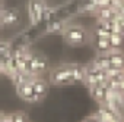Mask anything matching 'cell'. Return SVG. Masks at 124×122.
Instances as JSON below:
<instances>
[{"label": "cell", "mask_w": 124, "mask_h": 122, "mask_svg": "<svg viewBox=\"0 0 124 122\" xmlns=\"http://www.w3.org/2000/svg\"><path fill=\"white\" fill-rule=\"evenodd\" d=\"M85 80V65L79 63H64L55 66L50 72V81L54 85H70L79 84Z\"/></svg>", "instance_id": "cell-1"}, {"label": "cell", "mask_w": 124, "mask_h": 122, "mask_svg": "<svg viewBox=\"0 0 124 122\" xmlns=\"http://www.w3.org/2000/svg\"><path fill=\"white\" fill-rule=\"evenodd\" d=\"M67 25L64 24V21H61V19H55V21H51L47 27V32H51V34H63L64 28Z\"/></svg>", "instance_id": "cell-15"}, {"label": "cell", "mask_w": 124, "mask_h": 122, "mask_svg": "<svg viewBox=\"0 0 124 122\" xmlns=\"http://www.w3.org/2000/svg\"><path fill=\"white\" fill-rule=\"evenodd\" d=\"M31 85L35 91V94H38L41 99L45 97V94L48 93V82L45 80H42L41 77H35L32 81H31Z\"/></svg>", "instance_id": "cell-8"}, {"label": "cell", "mask_w": 124, "mask_h": 122, "mask_svg": "<svg viewBox=\"0 0 124 122\" xmlns=\"http://www.w3.org/2000/svg\"><path fill=\"white\" fill-rule=\"evenodd\" d=\"M44 0H29L28 3V15L32 25H37L42 21V10H44Z\"/></svg>", "instance_id": "cell-3"}, {"label": "cell", "mask_w": 124, "mask_h": 122, "mask_svg": "<svg viewBox=\"0 0 124 122\" xmlns=\"http://www.w3.org/2000/svg\"><path fill=\"white\" fill-rule=\"evenodd\" d=\"M118 90L121 91V93H124V78L120 81V85H118Z\"/></svg>", "instance_id": "cell-22"}, {"label": "cell", "mask_w": 124, "mask_h": 122, "mask_svg": "<svg viewBox=\"0 0 124 122\" xmlns=\"http://www.w3.org/2000/svg\"><path fill=\"white\" fill-rule=\"evenodd\" d=\"M95 50L98 54H107L108 51H111V44H109V40L105 38V37H95Z\"/></svg>", "instance_id": "cell-13"}, {"label": "cell", "mask_w": 124, "mask_h": 122, "mask_svg": "<svg viewBox=\"0 0 124 122\" xmlns=\"http://www.w3.org/2000/svg\"><path fill=\"white\" fill-rule=\"evenodd\" d=\"M10 116V122H28L26 113L23 112H15V113H9Z\"/></svg>", "instance_id": "cell-19"}, {"label": "cell", "mask_w": 124, "mask_h": 122, "mask_svg": "<svg viewBox=\"0 0 124 122\" xmlns=\"http://www.w3.org/2000/svg\"><path fill=\"white\" fill-rule=\"evenodd\" d=\"M0 28H2V25H0Z\"/></svg>", "instance_id": "cell-25"}, {"label": "cell", "mask_w": 124, "mask_h": 122, "mask_svg": "<svg viewBox=\"0 0 124 122\" xmlns=\"http://www.w3.org/2000/svg\"><path fill=\"white\" fill-rule=\"evenodd\" d=\"M16 93L23 102H28V103H38V102L42 100L38 94H35L31 82H26V84H22V85L16 87Z\"/></svg>", "instance_id": "cell-5"}, {"label": "cell", "mask_w": 124, "mask_h": 122, "mask_svg": "<svg viewBox=\"0 0 124 122\" xmlns=\"http://www.w3.org/2000/svg\"><path fill=\"white\" fill-rule=\"evenodd\" d=\"M108 40H109V44H111L112 50H120L123 43H124V35H121V34H109Z\"/></svg>", "instance_id": "cell-16"}, {"label": "cell", "mask_w": 124, "mask_h": 122, "mask_svg": "<svg viewBox=\"0 0 124 122\" xmlns=\"http://www.w3.org/2000/svg\"><path fill=\"white\" fill-rule=\"evenodd\" d=\"M93 34H95V37H105V38H108V37H109V32H108V30L104 27V24H102L101 21H98V24L95 25Z\"/></svg>", "instance_id": "cell-18"}, {"label": "cell", "mask_w": 124, "mask_h": 122, "mask_svg": "<svg viewBox=\"0 0 124 122\" xmlns=\"http://www.w3.org/2000/svg\"><path fill=\"white\" fill-rule=\"evenodd\" d=\"M5 115H6L5 112H2V110H0V122H2V121L5 119Z\"/></svg>", "instance_id": "cell-23"}, {"label": "cell", "mask_w": 124, "mask_h": 122, "mask_svg": "<svg viewBox=\"0 0 124 122\" xmlns=\"http://www.w3.org/2000/svg\"><path fill=\"white\" fill-rule=\"evenodd\" d=\"M34 78H35V77H34L32 74H29V72H21V71H18V72H15L13 75H10V80H12V82H13L15 87H19V85H22V84L31 82Z\"/></svg>", "instance_id": "cell-11"}, {"label": "cell", "mask_w": 124, "mask_h": 122, "mask_svg": "<svg viewBox=\"0 0 124 122\" xmlns=\"http://www.w3.org/2000/svg\"><path fill=\"white\" fill-rule=\"evenodd\" d=\"M95 15L98 16V21H109V19H115L117 18V9L109 8V6H104V8H98Z\"/></svg>", "instance_id": "cell-10"}, {"label": "cell", "mask_w": 124, "mask_h": 122, "mask_svg": "<svg viewBox=\"0 0 124 122\" xmlns=\"http://www.w3.org/2000/svg\"><path fill=\"white\" fill-rule=\"evenodd\" d=\"M0 12H2V9H0Z\"/></svg>", "instance_id": "cell-26"}, {"label": "cell", "mask_w": 124, "mask_h": 122, "mask_svg": "<svg viewBox=\"0 0 124 122\" xmlns=\"http://www.w3.org/2000/svg\"><path fill=\"white\" fill-rule=\"evenodd\" d=\"M0 9H3V0H0Z\"/></svg>", "instance_id": "cell-24"}, {"label": "cell", "mask_w": 124, "mask_h": 122, "mask_svg": "<svg viewBox=\"0 0 124 122\" xmlns=\"http://www.w3.org/2000/svg\"><path fill=\"white\" fill-rule=\"evenodd\" d=\"M83 122H101L99 119H98V116L96 115H92V116H89V118H86Z\"/></svg>", "instance_id": "cell-21"}, {"label": "cell", "mask_w": 124, "mask_h": 122, "mask_svg": "<svg viewBox=\"0 0 124 122\" xmlns=\"http://www.w3.org/2000/svg\"><path fill=\"white\" fill-rule=\"evenodd\" d=\"M54 16V9L51 6H44V10H42V21H51V18Z\"/></svg>", "instance_id": "cell-20"}, {"label": "cell", "mask_w": 124, "mask_h": 122, "mask_svg": "<svg viewBox=\"0 0 124 122\" xmlns=\"http://www.w3.org/2000/svg\"><path fill=\"white\" fill-rule=\"evenodd\" d=\"M123 2H124V0H123Z\"/></svg>", "instance_id": "cell-27"}, {"label": "cell", "mask_w": 124, "mask_h": 122, "mask_svg": "<svg viewBox=\"0 0 124 122\" xmlns=\"http://www.w3.org/2000/svg\"><path fill=\"white\" fill-rule=\"evenodd\" d=\"M48 68V62L38 54H32L29 62H28V72L32 74L34 77H39L42 72H45Z\"/></svg>", "instance_id": "cell-4"}, {"label": "cell", "mask_w": 124, "mask_h": 122, "mask_svg": "<svg viewBox=\"0 0 124 122\" xmlns=\"http://www.w3.org/2000/svg\"><path fill=\"white\" fill-rule=\"evenodd\" d=\"M107 54H108L111 66H115V68L124 71V53L121 50H111Z\"/></svg>", "instance_id": "cell-9"}, {"label": "cell", "mask_w": 124, "mask_h": 122, "mask_svg": "<svg viewBox=\"0 0 124 122\" xmlns=\"http://www.w3.org/2000/svg\"><path fill=\"white\" fill-rule=\"evenodd\" d=\"M95 68L101 69V71H107L111 63H109V59H108V54H96V57L91 62Z\"/></svg>", "instance_id": "cell-14"}, {"label": "cell", "mask_w": 124, "mask_h": 122, "mask_svg": "<svg viewBox=\"0 0 124 122\" xmlns=\"http://www.w3.org/2000/svg\"><path fill=\"white\" fill-rule=\"evenodd\" d=\"M12 50H13V49H12L10 43L0 40V59H2V57H8V56H10V54H12Z\"/></svg>", "instance_id": "cell-17"}, {"label": "cell", "mask_w": 124, "mask_h": 122, "mask_svg": "<svg viewBox=\"0 0 124 122\" xmlns=\"http://www.w3.org/2000/svg\"><path fill=\"white\" fill-rule=\"evenodd\" d=\"M89 90H91V94H92L93 100H96L99 104H102L105 102L107 91H108V88L105 87V84H98V85H95V87H92Z\"/></svg>", "instance_id": "cell-12"}, {"label": "cell", "mask_w": 124, "mask_h": 122, "mask_svg": "<svg viewBox=\"0 0 124 122\" xmlns=\"http://www.w3.org/2000/svg\"><path fill=\"white\" fill-rule=\"evenodd\" d=\"M63 38L70 46H82L88 43L89 32L80 25H67L63 31Z\"/></svg>", "instance_id": "cell-2"}, {"label": "cell", "mask_w": 124, "mask_h": 122, "mask_svg": "<svg viewBox=\"0 0 124 122\" xmlns=\"http://www.w3.org/2000/svg\"><path fill=\"white\" fill-rule=\"evenodd\" d=\"M21 21V15L16 9H2L0 12V25L2 27H15Z\"/></svg>", "instance_id": "cell-6"}, {"label": "cell", "mask_w": 124, "mask_h": 122, "mask_svg": "<svg viewBox=\"0 0 124 122\" xmlns=\"http://www.w3.org/2000/svg\"><path fill=\"white\" fill-rule=\"evenodd\" d=\"M95 115L98 116V119L101 122H111L115 116H118V113L114 109H111L109 106H107V104H101Z\"/></svg>", "instance_id": "cell-7"}]
</instances>
